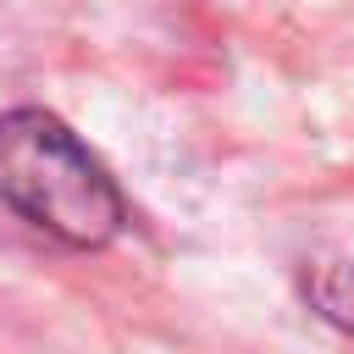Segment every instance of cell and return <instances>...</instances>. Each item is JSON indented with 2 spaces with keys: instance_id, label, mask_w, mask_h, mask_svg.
<instances>
[{
  "instance_id": "cell-1",
  "label": "cell",
  "mask_w": 354,
  "mask_h": 354,
  "mask_svg": "<svg viewBox=\"0 0 354 354\" xmlns=\"http://www.w3.org/2000/svg\"><path fill=\"white\" fill-rule=\"evenodd\" d=\"M0 205L72 249H100L127 227L111 171L66 133V122L33 105L0 116Z\"/></svg>"
},
{
  "instance_id": "cell-2",
  "label": "cell",
  "mask_w": 354,
  "mask_h": 354,
  "mask_svg": "<svg viewBox=\"0 0 354 354\" xmlns=\"http://www.w3.org/2000/svg\"><path fill=\"white\" fill-rule=\"evenodd\" d=\"M304 299L315 315L354 337V266L348 260H310L304 266Z\"/></svg>"
}]
</instances>
